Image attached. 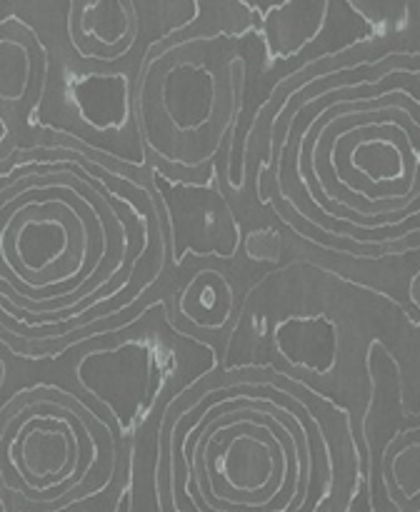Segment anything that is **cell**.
Wrapping results in <instances>:
<instances>
[{
	"mask_svg": "<svg viewBox=\"0 0 420 512\" xmlns=\"http://www.w3.org/2000/svg\"><path fill=\"white\" fill-rule=\"evenodd\" d=\"M385 495L398 512H420V425L403 430L383 453Z\"/></svg>",
	"mask_w": 420,
	"mask_h": 512,
	"instance_id": "obj_9",
	"label": "cell"
},
{
	"mask_svg": "<svg viewBox=\"0 0 420 512\" xmlns=\"http://www.w3.org/2000/svg\"><path fill=\"white\" fill-rule=\"evenodd\" d=\"M333 0H280L265 13L263 40L275 58H290L308 48L325 30Z\"/></svg>",
	"mask_w": 420,
	"mask_h": 512,
	"instance_id": "obj_7",
	"label": "cell"
},
{
	"mask_svg": "<svg viewBox=\"0 0 420 512\" xmlns=\"http://www.w3.org/2000/svg\"><path fill=\"white\" fill-rule=\"evenodd\" d=\"M345 3L380 35H395L410 28L420 0H345Z\"/></svg>",
	"mask_w": 420,
	"mask_h": 512,
	"instance_id": "obj_10",
	"label": "cell"
},
{
	"mask_svg": "<svg viewBox=\"0 0 420 512\" xmlns=\"http://www.w3.org/2000/svg\"><path fill=\"white\" fill-rule=\"evenodd\" d=\"M245 58L220 28L165 38L138 83V128L158 163L180 175L218 158L240 105Z\"/></svg>",
	"mask_w": 420,
	"mask_h": 512,
	"instance_id": "obj_4",
	"label": "cell"
},
{
	"mask_svg": "<svg viewBox=\"0 0 420 512\" xmlns=\"http://www.w3.org/2000/svg\"><path fill=\"white\" fill-rule=\"evenodd\" d=\"M175 512H345L358 453L335 405L270 375H220L170 435Z\"/></svg>",
	"mask_w": 420,
	"mask_h": 512,
	"instance_id": "obj_2",
	"label": "cell"
},
{
	"mask_svg": "<svg viewBox=\"0 0 420 512\" xmlns=\"http://www.w3.org/2000/svg\"><path fill=\"white\" fill-rule=\"evenodd\" d=\"M120 215L105 190L70 165L25 173L3 188V295L38 318L80 313L88 298L105 313L110 280L130 275V255L150 245V215Z\"/></svg>",
	"mask_w": 420,
	"mask_h": 512,
	"instance_id": "obj_3",
	"label": "cell"
},
{
	"mask_svg": "<svg viewBox=\"0 0 420 512\" xmlns=\"http://www.w3.org/2000/svg\"><path fill=\"white\" fill-rule=\"evenodd\" d=\"M290 163L320 233L363 258L420 248V50L370 40L295 75Z\"/></svg>",
	"mask_w": 420,
	"mask_h": 512,
	"instance_id": "obj_1",
	"label": "cell"
},
{
	"mask_svg": "<svg viewBox=\"0 0 420 512\" xmlns=\"http://www.w3.org/2000/svg\"><path fill=\"white\" fill-rule=\"evenodd\" d=\"M235 310V288L218 268H203L183 285L178 295L180 320L198 333H220Z\"/></svg>",
	"mask_w": 420,
	"mask_h": 512,
	"instance_id": "obj_8",
	"label": "cell"
},
{
	"mask_svg": "<svg viewBox=\"0 0 420 512\" xmlns=\"http://www.w3.org/2000/svg\"><path fill=\"white\" fill-rule=\"evenodd\" d=\"M70 35L80 53L115 60L133 45L138 33L133 0H73Z\"/></svg>",
	"mask_w": 420,
	"mask_h": 512,
	"instance_id": "obj_6",
	"label": "cell"
},
{
	"mask_svg": "<svg viewBox=\"0 0 420 512\" xmlns=\"http://www.w3.org/2000/svg\"><path fill=\"white\" fill-rule=\"evenodd\" d=\"M113 440L88 413L60 393L23 395L3 410L0 475L3 490L30 510L60 508L103 475Z\"/></svg>",
	"mask_w": 420,
	"mask_h": 512,
	"instance_id": "obj_5",
	"label": "cell"
},
{
	"mask_svg": "<svg viewBox=\"0 0 420 512\" xmlns=\"http://www.w3.org/2000/svg\"><path fill=\"white\" fill-rule=\"evenodd\" d=\"M408 298H410V303H413L415 308L420 310V270L413 275V280H410V285H408Z\"/></svg>",
	"mask_w": 420,
	"mask_h": 512,
	"instance_id": "obj_11",
	"label": "cell"
}]
</instances>
